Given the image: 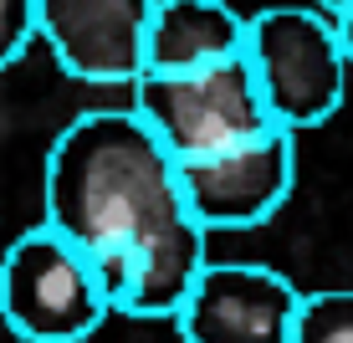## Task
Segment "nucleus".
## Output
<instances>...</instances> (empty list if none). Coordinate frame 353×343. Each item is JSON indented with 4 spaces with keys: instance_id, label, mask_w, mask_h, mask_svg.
<instances>
[{
    "instance_id": "4",
    "label": "nucleus",
    "mask_w": 353,
    "mask_h": 343,
    "mask_svg": "<svg viewBox=\"0 0 353 343\" xmlns=\"http://www.w3.org/2000/svg\"><path fill=\"white\" fill-rule=\"evenodd\" d=\"M113 313L103 282L62 231H21L0 251V317L26 343H82Z\"/></svg>"
},
{
    "instance_id": "9",
    "label": "nucleus",
    "mask_w": 353,
    "mask_h": 343,
    "mask_svg": "<svg viewBox=\"0 0 353 343\" xmlns=\"http://www.w3.org/2000/svg\"><path fill=\"white\" fill-rule=\"evenodd\" d=\"M292 343H353V287L307 292Z\"/></svg>"
},
{
    "instance_id": "5",
    "label": "nucleus",
    "mask_w": 353,
    "mask_h": 343,
    "mask_svg": "<svg viewBox=\"0 0 353 343\" xmlns=\"http://www.w3.org/2000/svg\"><path fill=\"white\" fill-rule=\"evenodd\" d=\"M154 10L159 0H41L36 36L77 82L133 88L149 72Z\"/></svg>"
},
{
    "instance_id": "6",
    "label": "nucleus",
    "mask_w": 353,
    "mask_h": 343,
    "mask_svg": "<svg viewBox=\"0 0 353 343\" xmlns=\"http://www.w3.org/2000/svg\"><path fill=\"white\" fill-rule=\"evenodd\" d=\"M302 297L307 292L272 266L210 262L174 313V328L185 343H292Z\"/></svg>"
},
{
    "instance_id": "2",
    "label": "nucleus",
    "mask_w": 353,
    "mask_h": 343,
    "mask_svg": "<svg viewBox=\"0 0 353 343\" xmlns=\"http://www.w3.org/2000/svg\"><path fill=\"white\" fill-rule=\"evenodd\" d=\"M133 113L174 154V164L225 154L276 128L246 57L200 72H143L133 82Z\"/></svg>"
},
{
    "instance_id": "10",
    "label": "nucleus",
    "mask_w": 353,
    "mask_h": 343,
    "mask_svg": "<svg viewBox=\"0 0 353 343\" xmlns=\"http://www.w3.org/2000/svg\"><path fill=\"white\" fill-rule=\"evenodd\" d=\"M36 6H41V0H0V67H10L31 46Z\"/></svg>"
},
{
    "instance_id": "12",
    "label": "nucleus",
    "mask_w": 353,
    "mask_h": 343,
    "mask_svg": "<svg viewBox=\"0 0 353 343\" xmlns=\"http://www.w3.org/2000/svg\"><path fill=\"white\" fill-rule=\"evenodd\" d=\"M318 10H323V16H343V10H353V0H318Z\"/></svg>"
},
{
    "instance_id": "3",
    "label": "nucleus",
    "mask_w": 353,
    "mask_h": 343,
    "mask_svg": "<svg viewBox=\"0 0 353 343\" xmlns=\"http://www.w3.org/2000/svg\"><path fill=\"white\" fill-rule=\"evenodd\" d=\"M246 62L261 82V97L272 108L276 128L302 133L323 128L343 108L348 88V52L338 21L307 6H272L251 16Z\"/></svg>"
},
{
    "instance_id": "7",
    "label": "nucleus",
    "mask_w": 353,
    "mask_h": 343,
    "mask_svg": "<svg viewBox=\"0 0 353 343\" xmlns=\"http://www.w3.org/2000/svg\"><path fill=\"white\" fill-rule=\"evenodd\" d=\"M297 133L272 128L225 154L179 164V185L205 231H246L272 220L297 185Z\"/></svg>"
},
{
    "instance_id": "1",
    "label": "nucleus",
    "mask_w": 353,
    "mask_h": 343,
    "mask_svg": "<svg viewBox=\"0 0 353 343\" xmlns=\"http://www.w3.org/2000/svg\"><path fill=\"white\" fill-rule=\"evenodd\" d=\"M41 210L123 317H174L210 266V231L190 210L174 154L133 108H92L57 133Z\"/></svg>"
},
{
    "instance_id": "8",
    "label": "nucleus",
    "mask_w": 353,
    "mask_h": 343,
    "mask_svg": "<svg viewBox=\"0 0 353 343\" xmlns=\"http://www.w3.org/2000/svg\"><path fill=\"white\" fill-rule=\"evenodd\" d=\"M251 16L225 0H159L149 26V72H200L246 57Z\"/></svg>"
},
{
    "instance_id": "11",
    "label": "nucleus",
    "mask_w": 353,
    "mask_h": 343,
    "mask_svg": "<svg viewBox=\"0 0 353 343\" xmlns=\"http://www.w3.org/2000/svg\"><path fill=\"white\" fill-rule=\"evenodd\" d=\"M338 36H343V52H348V67H353V10L338 16Z\"/></svg>"
}]
</instances>
